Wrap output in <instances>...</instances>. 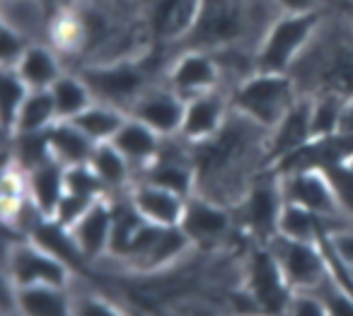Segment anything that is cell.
<instances>
[{
    "label": "cell",
    "instance_id": "obj_1",
    "mask_svg": "<svg viewBox=\"0 0 353 316\" xmlns=\"http://www.w3.org/2000/svg\"><path fill=\"white\" fill-rule=\"evenodd\" d=\"M322 10L279 12L256 44V70L290 73L322 30Z\"/></svg>",
    "mask_w": 353,
    "mask_h": 316
},
{
    "label": "cell",
    "instance_id": "obj_2",
    "mask_svg": "<svg viewBox=\"0 0 353 316\" xmlns=\"http://www.w3.org/2000/svg\"><path fill=\"white\" fill-rule=\"evenodd\" d=\"M300 87L290 73H266L254 70L250 78L235 85L230 92V104L235 112L254 121L256 126L271 128L288 114V109L300 99Z\"/></svg>",
    "mask_w": 353,
    "mask_h": 316
},
{
    "label": "cell",
    "instance_id": "obj_3",
    "mask_svg": "<svg viewBox=\"0 0 353 316\" xmlns=\"http://www.w3.org/2000/svg\"><path fill=\"white\" fill-rule=\"evenodd\" d=\"M148 51L141 56H128V59L90 61L80 65L78 73L83 75L97 102L114 104V107L131 112L136 99L152 87V70L145 61Z\"/></svg>",
    "mask_w": 353,
    "mask_h": 316
},
{
    "label": "cell",
    "instance_id": "obj_4",
    "mask_svg": "<svg viewBox=\"0 0 353 316\" xmlns=\"http://www.w3.org/2000/svg\"><path fill=\"white\" fill-rule=\"evenodd\" d=\"M285 205V196L281 189V176L271 167L259 171L250 189L235 203V220L254 242L269 244L279 234V218Z\"/></svg>",
    "mask_w": 353,
    "mask_h": 316
},
{
    "label": "cell",
    "instance_id": "obj_5",
    "mask_svg": "<svg viewBox=\"0 0 353 316\" xmlns=\"http://www.w3.org/2000/svg\"><path fill=\"white\" fill-rule=\"evenodd\" d=\"M3 275L10 277L17 287L25 285H73V271L63 261L34 244L30 237H6L3 253Z\"/></svg>",
    "mask_w": 353,
    "mask_h": 316
},
{
    "label": "cell",
    "instance_id": "obj_6",
    "mask_svg": "<svg viewBox=\"0 0 353 316\" xmlns=\"http://www.w3.org/2000/svg\"><path fill=\"white\" fill-rule=\"evenodd\" d=\"M250 27L252 15L240 0H213V6L203 0L196 25L187 34V41L194 44L189 49L218 51L232 44H242L250 34Z\"/></svg>",
    "mask_w": 353,
    "mask_h": 316
},
{
    "label": "cell",
    "instance_id": "obj_7",
    "mask_svg": "<svg viewBox=\"0 0 353 316\" xmlns=\"http://www.w3.org/2000/svg\"><path fill=\"white\" fill-rule=\"evenodd\" d=\"M203 0H141L138 17L148 34V41L167 44V41H184L194 30L201 12Z\"/></svg>",
    "mask_w": 353,
    "mask_h": 316
},
{
    "label": "cell",
    "instance_id": "obj_8",
    "mask_svg": "<svg viewBox=\"0 0 353 316\" xmlns=\"http://www.w3.org/2000/svg\"><path fill=\"white\" fill-rule=\"evenodd\" d=\"M269 249L293 292L314 290L329 275L319 242H303V239L276 234L269 242Z\"/></svg>",
    "mask_w": 353,
    "mask_h": 316
},
{
    "label": "cell",
    "instance_id": "obj_9",
    "mask_svg": "<svg viewBox=\"0 0 353 316\" xmlns=\"http://www.w3.org/2000/svg\"><path fill=\"white\" fill-rule=\"evenodd\" d=\"M235 213L230 205L211 198V196L194 193L187 198L184 218L179 227L192 239L194 249H216L230 237L235 227Z\"/></svg>",
    "mask_w": 353,
    "mask_h": 316
},
{
    "label": "cell",
    "instance_id": "obj_10",
    "mask_svg": "<svg viewBox=\"0 0 353 316\" xmlns=\"http://www.w3.org/2000/svg\"><path fill=\"white\" fill-rule=\"evenodd\" d=\"M162 83L174 89L179 97L192 99L196 94L211 92L223 87V73L213 51L187 49L176 56L165 70Z\"/></svg>",
    "mask_w": 353,
    "mask_h": 316
},
{
    "label": "cell",
    "instance_id": "obj_11",
    "mask_svg": "<svg viewBox=\"0 0 353 316\" xmlns=\"http://www.w3.org/2000/svg\"><path fill=\"white\" fill-rule=\"evenodd\" d=\"M242 285L254 295L261 311H288V302L293 290L285 282L269 244L256 242V246L252 249L250 258H247L245 282Z\"/></svg>",
    "mask_w": 353,
    "mask_h": 316
},
{
    "label": "cell",
    "instance_id": "obj_12",
    "mask_svg": "<svg viewBox=\"0 0 353 316\" xmlns=\"http://www.w3.org/2000/svg\"><path fill=\"white\" fill-rule=\"evenodd\" d=\"M279 176H281V189H283L285 200L305 205V208L314 210L319 215H327V218L353 222L341 210L336 196H334L332 184H329L327 174L322 169H303V171L279 174Z\"/></svg>",
    "mask_w": 353,
    "mask_h": 316
},
{
    "label": "cell",
    "instance_id": "obj_13",
    "mask_svg": "<svg viewBox=\"0 0 353 316\" xmlns=\"http://www.w3.org/2000/svg\"><path fill=\"white\" fill-rule=\"evenodd\" d=\"M184 109H187V99L179 97L165 83H160L145 89L136 99V104H133L128 114L136 116L138 121H143L145 126H150L162 138H174L182 131Z\"/></svg>",
    "mask_w": 353,
    "mask_h": 316
},
{
    "label": "cell",
    "instance_id": "obj_14",
    "mask_svg": "<svg viewBox=\"0 0 353 316\" xmlns=\"http://www.w3.org/2000/svg\"><path fill=\"white\" fill-rule=\"evenodd\" d=\"M230 112H232V104L228 89L221 87V89H211V92L196 94V97L187 99L179 136L187 143H192V145L208 140V138H213L225 126Z\"/></svg>",
    "mask_w": 353,
    "mask_h": 316
},
{
    "label": "cell",
    "instance_id": "obj_15",
    "mask_svg": "<svg viewBox=\"0 0 353 316\" xmlns=\"http://www.w3.org/2000/svg\"><path fill=\"white\" fill-rule=\"evenodd\" d=\"M312 138V99L310 94H300V99L288 109V114L269 131V167L288 152L303 147Z\"/></svg>",
    "mask_w": 353,
    "mask_h": 316
},
{
    "label": "cell",
    "instance_id": "obj_16",
    "mask_svg": "<svg viewBox=\"0 0 353 316\" xmlns=\"http://www.w3.org/2000/svg\"><path fill=\"white\" fill-rule=\"evenodd\" d=\"M128 198L148 222L162 224V227H176L182 222L184 208H187L184 196L145 179H136V184L128 189Z\"/></svg>",
    "mask_w": 353,
    "mask_h": 316
},
{
    "label": "cell",
    "instance_id": "obj_17",
    "mask_svg": "<svg viewBox=\"0 0 353 316\" xmlns=\"http://www.w3.org/2000/svg\"><path fill=\"white\" fill-rule=\"evenodd\" d=\"M114 229V205L112 196L99 198L78 222L70 227L80 251L85 253L90 263H97L109 256V244H112Z\"/></svg>",
    "mask_w": 353,
    "mask_h": 316
},
{
    "label": "cell",
    "instance_id": "obj_18",
    "mask_svg": "<svg viewBox=\"0 0 353 316\" xmlns=\"http://www.w3.org/2000/svg\"><path fill=\"white\" fill-rule=\"evenodd\" d=\"M112 143L121 150V155L131 162V167L136 169V176H141L143 171L157 160L162 145H165V138L128 114V118L123 121V126L119 128V133L114 136Z\"/></svg>",
    "mask_w": 353,
    "mask_h": 316
},
{
    "label": "cell",
    "instance_id": "obj_19",
    "mask_svg": "<svg viewBox=\"0 0 353 316\" xmlns=\"http://www.w3.org/2000/svg\"><path fill=\"white\" fill-rule=\"evenodd\" d=\"M348 224H353V222L327 218V215L314 213V210L305 208V205L285 200L283 210H281V218H279V234L290 237V239H303V242H319L322 237L336 232V229L348 227Z\"/></svg>",
    "mask_w": 353,
    "mask_h": 316
},
{
    "label": "cell",
    "instance_id": "obj_20",
    "mask_svg": "<svg viewBox=\"0 0 353 316\" xmlns=\"http://www.w3.org/2000/svg\"><path fill=\"white\" fill-rule=\"evenodd\" d=\"M56 12L44 0H3V25L22 32L32 41H49Z\"/></svg>",
    "mask_w": 353,
    "mask_h": 316
},
{
    "label": "cell",
    "instance_id": "obj_21",
    "mask_svg": "<svg viewBox=\"0 0 353 316\" xmlns=\"http://www.w3.org/2000/svg\"><path fill=\"white\" fill-rule=\"evenodd\" d=\"M15 70L30 89H49L65 73L61 51L49 41H32Z\"/></svg>",
    "mask_w": 353,
    "mask_h": 316
},
{
    "label": "cell",
    "instance_id": "obj_22",
    "mask_svg": "<svg viewBox=\"0 0 353 316\" xmlns=\"http://www.w3.org/2000/svg\"><path fill=\"white\" fill-rule=\"evenodd\" d=\"M27 174V191L34 205L46 215L54 218L61 198L65 196V167L59 160H46L41 165L32 167Z\"/></svg>",
    "mask_w": 353,
    "mask_h": 316
},
{
    "label": "cell",
    "instance_id": "obj_23",
    "mask_svg": "<svg viewBox=\"0 0 353 316\" xmlns=\"http://www.w3.org/2000/svg\"><path fill=\"white\" fill-rule=\"evenodd\" d=\"M30 239L34 244H39L41 249H46L49 253H54V256L59 258V261H63L73 273L85 271V266H90V261L85 258V253L80 251L70 227L61 224L59 220L44 218L34 229H32Z\"/></svg>",
    "mask_w": 353,
    "mask_h": 316
},
{
    "label": "cell",
    "instance_id": "obj_24",
    "mask_svg": "<svg viewBox=\"0 0 353 316\" xmlns=\"http://www.w3.org/2000/svg\"><path fill=\"white\" fill-rule=\"evenodd\" d=\"M46 140H49L51 155L63 167L88 165L92 157L97 143L90 136H85L73 121H56L46 128Z\"/></svg>",
    "mask_w": 353,
    "mask_h": 316
},
{
    "label": "cell",
    "instance_id": "obj_25",
    "mask_svg": "<svg viewBox=\"0 0 353 316\" xmlns=\"http://www.w3.org/2000/svg\"><path fill=\"white\" fill-rule=\"evenodd\" d=\"M17 309L27 316L73 314V290L61 285L17 287Z\"/></svg>",
    "mask_w": 353,
    "mask_h": 316
},
{
    "label": "cell",
    "instance_id": "obj_26",
    "mask_svg": "<svg viewBox=\"0 0 353 316\" xmlns=\"http://www.w3.org/2000/svg\"><path fill=\"white\" fill-rule=\"evenodd\" d=\"M90 165L97 171L102 184L107 186L109 196L128 193V189H131L138 179L131 162L121 155V150H119L114 143H99V145L94 147L92 157H90Z\"/></svg>",
    "mask_w": 353,
    "mask_h": 316
},
{
    "label": "cell",
    "instance_id": "obj_27",
    "mask_svg": "<svg viewBox=\"0 0 353 316\" xmlns=\"http://www.w3.org/2000/svg\"><path fill=\"white\" fill-rule=\"evenodd\" d=\"M126 118H128L126 109H119L114 104H104L94 99L83 114H78L73 118V123L99 145V143H112Z\"/></svg>",
    "mask_w": 353,
    "mask_h": 316
},
{
    "label": "cell",
    "instance_id": "obj_28",
    "mask_svg": "<svg viewBox=\"0 0 353 316\" xmlns=\"http://www.w3.org/2000/svg\"><path fill=\"white\" fill-rule=\"evenodd\" d=\"M49 89H51V97H54L59 121H73L78 114H83L94 102L92 89L88 87L83 75L70 73V70H65Z\"/></svg>",
    "mask_w": 353,
    "mask_h": 316
},
{
    "label": "cell",
    "instance_id": "obj_29",
    "mask_svg": "<svg viewBox=\"0 0 353 316\" xmlns=\"http://www.w3.org/2000/svg\"><path fill=\"white\" fill-rule=\"evenodd\" d=\"M56 121H59V114H56V104H54V97H51V89H30L20 114H17L15 131L12 133L46 131V128L54 126Z\"/></svg>",
    "mask_w": 353,
    "mask_h": 316
},
{
    "label": "cell",
    "instance_id": "obj_30",
    "mask_svg": "<svg viewBox=\"0 0 353 316\" xmlns=\"http://www.w3.org/2000/svg\"><path fill=\"white\" fill-rule=\"evenodd\" d=\"M312 99V133L314 138L334 136L341 131L343 114H346L348 97L336 92H317L310 94Z\"/></svg>",
    "mask_w": 353,
    "mask_h": 316
},
{
    "label": "cell",
    "instance_id": "obj_31",
    "mask_svg": "<svg viewBox=\"0 0 353 316\" xmlns=\"http://www.w3.org/2000/svg\"><path fill=\"white\" fill-rule=\"evenodd\" d=\"M3 123H6V136L15 131L17 114H20L22 104H25L27 94H30V85L17 75L15 68H3Z\"/></svg>",
    "mask_w": 353,
    "mask_h": 316
},
{
    "label": "cell",
    "instance_id": "obj_32",
    "mask_svg": "<svg viewBox=\"0 0 353 316\" xmlns=\"http://www.w3.org/2000/svg\"><path fill=\"white\" fill-rule=\"evenodd\" d=\"M65 191L70 193L85 196V198H107L109 191L102 184V179L97 176V171L92 169V165H75V167H65Z\"/></svg>",
    "mask_w": 353,
    "mask_h": 316
},
{
    "label": "cell",
    "instance_id": "obj_33",
    "mask_svg": "<svg viewBox=\"0 0 353 316\" xmlns=\"http://www.w3.org/2000/svg\"><path fill=\"white\" fill-rule=\"evenodd\" d=\"M322 171L327 174L329 184L334 189V196H336L346 218L353 220V167L348 162H334V165H329Z\"/></svg>",
    "mask_w": 353,
    "mask_h": 316
},
{
    "label": "cell",
    "instance_id": "obj_34",
    "mask_svg": "<svg viewBox=\"0 0 353 316\" xmlns=\"http://www.w3.org/2000/svg\"><path fill=\"white\" fill-rule=\"evenodd\" d=\"M94 203H97V200L65 191V196L61 198L59 208H56V213H54V220H59V222L65 224V227H73V224L78 222V220L83 218V215L88 213Z\"/></svg>",
    "mask_w": 353,
    "mask_h": 316
},
{
    "label": "cell",
    "instance_id": "obj_35",
    "mask_svg": "<svg viewBox=\"0 0 353 316\" xmlns=\"http://www.w3.org/2000/svg\"><path fill=\"white\" fill-rule=\"evenodd\" d=\"M32 39H27L22 32L12 30L10 25H3V41H0V51H3V68H15L25 51L30 49Z\"/></svg>",
    "mask_w": 353,
    "mask_h": 316
},
{
    "label": "cell",
    "instance_id": "obj_36",
    "mask_svg": "<svg viewBox=\"0 0 353 316\" xmlns=\"http://www.w3.org/2000/svg\"><path fill=\"white\" fill-rule=\"evenodd\" d=\"M285 314H298V316H310V314H327V304L319 297L317 290H295L290 295L288 311Z\"/></svg>",
    "mask_w": 353,
    "mask_h": 316
},
{
    "label": "cell",
    "instance_id": "obj_37",
    "mask_svg": "<svg viewBox=\"0 0 353 316\" xmlns=\"http://www.w3.org/2000/svg\"><path fill=\"white\" fill-rule=\"evenodd\" d=\"M73 311L75 314H112V311H119V306L109 302L107 297L94 295V292H88V295L78 292V297L73 295Z\"/></svg>",
    "mask_w": 353,
    "mask_h": 316
},
{
    "label": "cell",
    "instance_id": "obj_38",
    "mask_svg": "<svg viewBox=\"0 0 353 316\" xmlns=\"http://www.w3.org/2000/svg\"><path fill=\"white\" fill-rule=\"evenodd\" d=\"M329 242H332L334 251H336L348 266H353V224L332 232L329 234Z\"/></svg>",
    "mask_w": 353,
    "mask_h": 316
},
{
    "label": "cell",
    "instance_id": "obj_39",
    "mask_svg": "<svg viewBox=\"0 0 353 316\" xmlns=\"http://www.w3.org/2000/svg\"><path fill=\"white\" fill-rule=\"evenodd\" d=\"M279 12H300V10H319V0H274Z\"/></svg>",
    "mask_w": 353,
    "mask_h": 316
},
{
    "label": "cell",
    "instance_id": "obj_40",
    "mask_svg": "<svg viewBox=\"0 0 353 316\" xmlns=\"http://www.w3.org/2000/svg\"><path fill=\"white\" fill-rule=\"evenodd\" d=\"M44 3L54 12H61V10H70V8L83 6V3H88V0H44Z\"/></svg>",
    "mask_w": 353,
    "mask_h": 316
},
{
    "label": "cell",
    "instance_id": "obj_41",
    "mask_svg": "<svg viewBox=\"0 0 353 316\" xmlns=\"http://www.w3.org/2000/svg\"><path fill=\"white\" fill-rule=\"evenodd\" d=\"M346 22L353 27V0H346Z\"/></svg>",
    "mask_w": 353,
    "mask_h": 316
},
{
    "label": "cell",
    "instance_id": "obj_42",
    "mask_svg": "<svg viewBox=\"0 0 353 316\" xmlns=\"http://www.w3.org/2000/svg\"><path fill=\"white\" fill-rule=\"evenodd\" d=\"M348 165H351V167H353V155H351V157H348Z\"/></svg>",
    "mask_w": 353,
    "mask_h": 316
}]
</instances>
